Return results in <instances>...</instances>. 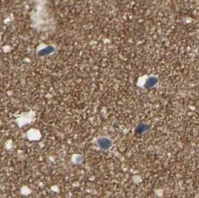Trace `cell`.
<instances>
[{
	"mask_svg": "<svg viewBox=\"0 0 199 198\" xmlns=\"http://www.w3.org/2000/svg\"><path fill=\"white\" fill-rule=\"evenodd\" d=\"M111 141L106 138H102V139H99L98 140V144L102 149L107 150L109 149L111 147Z\"/></svg>",
	"mask_w": 199,
	"mask_h": 198,
	"instance_id": "1",
	"label": "cell"
},
{
	"mask_svg": "<svg viewBox=\"0 0 199 198\" xmlns=\"http://www.w3.org/2000/svg\"><path fill=\"white\" fill-rule=\"evenodd\" d=\"M148 129H149V126L146 125V124H139L137 127H136V133H142L146 131Z\"/></svg>",
	"mask_w": 199,
	"mask_h": 198,
	"instance_id": "2",
	"label": "cell"
}]
</instances>
